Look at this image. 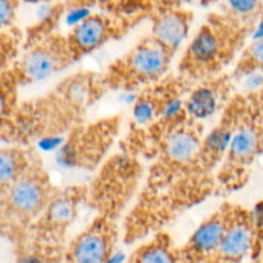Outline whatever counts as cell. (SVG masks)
Wrapping results in <instances>:
<instances>
[{
  "label": "cell",
  "mask_w": 263,
  "mask_h": 263,
  "mask_svg": "<svg viewBox=\"0 0 263 263\" xmlns=\"http://www.w3.org/2000/svg\"><path fill=\"white\" fill-rule=\"evenodd\" d=\"M122 117L105 116L84 122L64 138L57 159L66 168L95 171L108 159L113 144L120 136Z\"/></svg>",
  "instance_id": "cell-8"
},
{
  "label": "cell",
  "mask_w": 263,
  "mask_h": 263,
  "mask_svg": "<svg viewBox=\"0 0 263 263\" xmlns=\"http://www.w3.org/2000/svg\"><path fill=\"white\" fill-rule=\"evenodd\" d=\"M256 246V217L252 210L229 203V218L217 249L205 263H241Z\"/></svg>",
  "instance_id": "cell-16"
},
{
  "label": "cell",
  "mask_w": 263,
  "mask_h": 263,
  "mask_svg": "<svg viewBox=\"0 0 263 263\" xmlns=\"http://www.w3.org/2000/svg\"><path fill=\"white\" fill-rule=\"evenodd\" d=\"M25 32L18 26L0 30V69L12 66L23 51Z\"/></svg>",
  "instance_id": "cell-27"
},
{
  "label": "cell",
  "mask_w": 263,
  "mask_h": 263,
  "mask_svg": "<svg viewBox=\"0 0 263 263\" xmlns=\"http://www.w3.org/2000/svg\"><path fill=\"white\" fill-rule=\"evenodd\" d=\"M102 73L77 71L44 95L22 100L8 125L0 127L5 145H31L67 136L85 122L90 108L107 94Z\"/></svg>",
  "instance_id": "cell-1"
},
{
  "label": "cell",
  "mask_w": 263,
  "mask_h": 263,
  "mask_svg": "<svg viewBox=\"0 0 263 263\" xmlns=\"http://www.w3.org/2000/svg\"><path fill=\"white\" fill-rule=\"evenodd\" d=\"M86 185L59 187L40 217L28 230L26 238L54 246H67L68 230L82 205H86Z\"/></svg>",
  "instance_id": "cell-10"
},
{
  "label": "cell",
  "mask_w": 263,
  "mask_h": 263,
  "mask_svg": "<svg viewBox=\"0 0 263 263\" xmlns=\"http://www.w3.org/2000/svg\"><path fill=\"white\" fill-rule=\"evenodd\" d=\"M221 10L253 33L263 21V2L258 0L226 2L221 5Z\"/></svg>",
  "instance_id": "cell-26"
},
{
  "label": "cell",
  "mask_w": 263,
  "mask_h": 263,
  "mask_svg": "<svg viewBox=\"0 0 263 263\" xmlns=\"http://www.w3.org/2000/svg\"><path fill=\"white\" fill-rule=\"evenodd\" d=\"M66 248L25 238L13 246L14 263H63Z\"/></svg>",
  "instance_id": "cell-23"
},
{
  "label": "cell",
  "mask_w": 263,
  "mask_h": 263,
  "mask_svg": "<svg viewBox=\"0 0 263 263\" xmlns=\"http://www.w3.org/2000/svg\"><path fill=\"white\" fill-rule=\"evenodd\" d=\"M120 233L118 221L95 216L84 230L68 241L63 263H112Z\"/></svg>",
  "instance_id": "cell-14"
},
{
  "label": "cell",
  "mask_w": 263,
  "mask_h": 263,
  "mask_svg": "<svg viewBox=\"0 0 263 263\" xmlns=\"http://www.w3.org/2000/svg\"><path fill=\"white\" fill-rule=\"evenodd\" d=\"M254 73L263 74V35L247 44L230 72L235 82Z\"/></svg>",
  "instance_id": "cell-25"
},
{
  "label": "cell",
  "mask_w": 263,
  "mask_h": 263,
  "mask_svg": "<svg viewBox=\"0 0 263 263\" xmlns=\"http://www.w3.org/2000/svg\"><path fill=\"white\" fill-rule=\"evenodd\" d=\"M252 35L223 10L211 12L187 44L176 72L193 84L225 73Z\"/></svg>",
  "instance_id": "cell-3"
},
{
  "label": "cell",
  "mask_w": 263,
  "mask_h": 263,
  "mask_svg": "<svg viewBox=\"0 0 263 263\" xmlns=\"http://www.w3.org/2000/svg\"><path fill=\"white\" fill-rule=\"evenodd\" d=\"M43 158L32 145H3L0 149V190L30 171Z\"/></svg>",
  "instance_id": "cell-20"
},
{
  "label": "cell",
  "mask_w": 263,
  "mask_h": 263,
  "mask_svg": "<svg viewBox=\"0 0 263 263\" xmlns=\"http://www.w3.org/2000/svg\"><path fill=\"white\" fill-rule=\"evenodd\" d=\"M192 121L185 110L184 102L175 109L144 127L130 126L120 141V151L139 159H153L167 139L182 125Z\"/></svg>",
  "instance_id": "cell-15"
},
{
  "label": "cell",
  "mask_w": 263,
  "mask_h": 263,
  "mask_svg": "<svg viewBox=\"0 0 263 263\" xmlns=\"http://www.w3.org/2000/svg\"><path fill=\"white\" fill-rule=\"evenodd\" d=\"M235 81L229 73L200 81L194 85L187 97L184 99V107L192 121L203 122L217 112H222L234 92Z\"/></svg>",
  "instance_id": "cell-17"
},
{
  "label": "cell",
  "mask_w": 263,
  "mask_h": 263,
  "mask_svg": "<svg viewBox=\"0 0 263 263\" xmlns=\"http://www.w3.org/2000/svg\"><path fill=\"white\" fill-rule=\"evenodd\" d=\"M256 217V246H254L252 258H258L263 252V200L253 210Z\"/></svg>",
  "instance_id": "cell-29"
},
{
  "label": "cell",
  "mask_w": 263,
  "mask_h": 263,
  "mask_svg": "<svg viewBox=\"0 0 263 263\" xmlns=\"http://www.w3.org/2000/svg\"><path fill=\"white\" fill-rule=\"evenodd\" d=\"M204 136V125L195 121L175 131L151 161L141 189L156 192L181 176L197 156Z\"/></svg>",
  "instance_id": "cell-9"
},
{
  "label": "cell",
  "mask_w": 263,
  "mask_h": 263,
  "mask_svg": "<svg viewBox=\"0 0 263 263\" xmlns=\"http://www.w3.org/2000/svg\"><path fill=\"white\" fill-rule=\"evenodd\" d=\"M58 189L41 162L17 181L0 190V233L3 238L12 246L23 240Z\"/></svg>",
  "instance_id": "cell-5"
},
{
  "label": "cell",
  "mask_w": 263,
  "mask_h": 263,
  "mask_svg": "<svg viewBox=\"0 0 263 263\" xmlns=\"http://www.w3.org/2000/svg\"><path fill=\"white\" fill-rule=\"evenodd\" d=\"M144 175L145 167L141 159L121 151L112 154L86 185V205L95 211L97 216L120 221L140 193L139 186L145 179Z\"/></svg>",
  "instance_id": "cell-6"
},
{
  "label": "cell",
  "mask_w": 263,
  "mask_h": 263,
  "mask_svg": "<svg viewBox=\"0 0 263 263\" xmlns=\"http://www.w3.org/2000/svg\"><path fill=\"white\" fill-rule=\"evenodd\" d=\"M20 87L12 69H0V127L8 125L17 113L21 104Z\"/></svg>",
  "instance_id": "cell-24"
},
{
  "label": "cell",
  "mask_w": 263,
  "mask_h": 263,
  "mask_svg": "<svg viewBox=\"0 0 263 263\" xmlns=\"http://www.w3.org/2000/svg\"><path fill=\"white\" fill-rule=\"evenodd\" d=\"M74 63L66 33L55 32L23 49L20 58L8 68L22 87L48 79Z\"/></svg>",
  "instance_id": "cell-11"
},
{
  "label": "cell",
  "mask_w": 263,
  "mask_h": 263,
  "mask_svg": "<svg viewBox=\"0 0 263 263\" xmlns=\"http://www.w3.org/2000/svg\"><path fill=\"white\" fill-rule=\"evenodd\" d=\"M123 263H181V259L171 235L161 231L136 247Z\"/></svg>",
  "instance_id": "cell-21"
},
{
  "label": "cell",
  "mask_w": 263,
  "mask_h": 263,
  "mask_svg": "<svg viewBox=\"0 0 263 263\" xmlns=\"http://www.w3.org/2000/svg\"><path fill=\"white\" fill-rule=\"evenodd\" d=\"M263 154V79L243 92V108L226 156L216 174V195H229L248 184L252 168Z\"/></svg>",
  "instance_id": "cell-4"
},
{
  "label": "cell",
  "mask_w": 263,
  "mask_h": 263,
  "mask_svg": "<svg viewBox=\"0 0 263 263\" xmlns=\"http://www.w3.org/2000/svg\"><path fill=\"white\" fill-rule=\"evenodd\" d=\"M97 4L98 3L91 2H57L50 4V7L48 8V10H46L43 17H40L36 22H33L32 25L26 28L23 49L28 48L32 44L58 32L59 22L68 10L97 7Z\"/></svg>",
  "instance_id": "cell-22"
},
{
  "label": "cell",
  "mask_w": 263,
  "mask_h": 263,
  "mask_svg": "<svg viewBox=\"0 0 263 263\" xmlns=\"http://www.w3.org/2000/svg\"><path fill=\"white\" fill-rule=\"evenodd\" d=\"M20 7L21 2L18 0H0V30L17 26Z\"/></svg>",
  "instance_id": "cell-28"
},
{
  "label": "cell",
  "mask_w": 263,
  "mask_h": 263,
  "mask_svg": "<svg viewBox=\"0 0 263 263\" xmlns=\"http://www.w3.org/2000/svg\"><path fill=\"white\" fill-rule=\"evenodd\" d=\"M184 76L170 72L156 84L138 92L131 108L130 126L144 127L181 104L194 87Z\"/></svg>",
  "instance_id": "cell-13"
},
{
  "label": "cell",
  "mask_w": 263,
  "mask_h": 263,
  "mask_svg": "<svg viewBox=\"0 0 263 263\" xmlns=\"http://www.w3.org/2000/svg\"><path fill=\"white\" fill-rule=\"evenodd\" d=\"M194 13L180 3L158 2L151 18L149 35L176 54L192 27Z\"/></svg>",
  "instance_id": "cell-18"
},
{
  "label": "cell",
  "mask_w": 263,
  "mask_h": 263,
  "mask_svg": "<svg viewBox=\"0 0 263 263\" xmlns=\"http://www.w3.org/2000/svg\"><path fill=\"white\" fill-rule=\"evenodd\" d=\"M174 57L148 33L110 62L102 82L107 91H140L170 73Z\"/></svg>",
  "instance_id": "cell-7"
},
{
  "label": "cell",
  "mask_w": 263,
  "mask_h": 263,
  "mask_svg": "<svg viewBox=\"0 0 263 263\" xmlns=\"http://www.w3.org/2000/svg\"><path fill=\"white\" fill-rule=\"evenodd\" d=\"M140 21L121 17L104 10H95L76 22L66 33L74 62L85 58L112 41L127 35Z\"/></svg>",
  "instance_id": "cell-12"
},
{
  "label": "cell",
  "mask_w": 263,
  "mask_h": 263,
  "mask_svg": "<svg viewBox=\"0 0 263 263\" xmlns=\"http://www.w3.org/2000/svg\"><path fill=\"white\" fill-rule=\"evenodd\" d=\"M229 218V202L200 222L184 246L179 247L181 263H205L217 249Z\"/></svg>",
  "instance_id": "cell-19"
},
{
  "label": "cell",
  "mask_w": 263,
  "mask_h": 263,
  "mask_svg": "<svg viewBox=\"0 0 263 263\" xmlns=\"http://www.w3.org/2000/svg\"><path fill=\"white\" fill-rule=\"evenodd\" d=\"M212 195H216V175L189 167L163 189H141L123 218V241L134 244L164 231L167 225Z\"/></svg>",
  "instance_id": "cell-2"
}]
</instances>
